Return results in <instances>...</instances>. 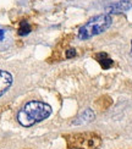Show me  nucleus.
Here are the masks:
<instances>
[{
  "label": "nucleus",
  "instance_id": "1",
  "mask_svg": "<svg viewBox=\"0 0 132 149\" xmlns=\"http://www.w3.org/2000/svg\"><path fill=\"white\" fill-rule=\"evenodd\" d=\"M52 114V107L41 100L26 103L17 113V122L23 127H31L34 123L48 119Z\"/></svg>",
  "mask_w": 132,
  "mask_h": 149
},
{
  "label": "nucleus",
  "instance_id": "2",
  "mask_svg": "<svg viewBox=\"0 0 132 149\" xmlns=\"http://www.w3.org/2000/svg\"><path fill=\"white\" fill-rule=\"evenodd\" d=\"M112 18L109 14H100L97 16H93L88 20L82 27L78 29L77 37L81 40L89 39L94 36H98L100 33L105 32L111 26Z\"/></svg>",
  "mask_w": 132,
  "mask_h": 149
},
{
  "label": "nucleus",
  "instance_id": "3",
  "mask_svg": "<svg viewBox=\"0 0 132 149\" xmlns=\"http://www.w3.org/2000/svg\"><path fill=\"white\" fill-rule=\"evenodd\" d=\"M65 141L68 149H97L102 143L100 137L93 132L70 133L65 136Z\"/></svg>",
  "mask_w": 132,
  "mask_h": 149
},
{
  "label": "nucleus",
  "instance_id": "4",
  "mask_svg": "<svg viewBox=\"0 0 132 149\" xmlns=\"http://www.w3.org/2000/svg\"><path fill=\"white\" fill-rule=\"evenodd\" d=\"M132 8V0H115L105 8L108 14H121Z\"/></svg>",
  "mask_w": 132,
  "mask_h": 149
},
{
  "label": "nucleus",
  "instance_id": "5",
  "mask_svg": "<svg viewBox=\"0 0 132 149\" xmlns=\"http://www.w3.org/2000/svg\"><path fill=\"white\" fill-rule=\"evenodd\" d=\"M12 82H14L12 74L9 71L0 70V98L10 89V87L12 86Z\"/></svg>",
  "mask_w": 132,
  "mask_h": 149
},
{
  "label": "nucleus",
  "instance_id": "6",
  "mask_svg": "<svg viewBox=\"0 0 132 149\" xmlns=\"http://www.w3.org/2000/svg\"><path fill=\"white\" fill-rule=\"evenodd\" d=\"M94 116H96V115H94L93 110L87 109V110L83 111L82 114H80V116L73 121V125H83V123L91 122V121L94 120Z\"/></svg>",
  "mask_w": 132,
  "mask_h": 149
},
{
  "label": "nucleus",
  "instance_id": "7",
  "mask_svg": "<svg viewBox=\"0 0 132 149\" xmlns=\"http://www.w3.org/2000/svg\"><path fill=\"white\" fill-rule=\"evenodd\" d=\"M94 58L97 59V61L100 64V66H102L104 70L110 69V67L112 66V64H114V61L108 56V54L106 53H98V54L94 55Z\"/></svg>",
  "mask_w": 132,
  "mask_h": 149
},
{
  "label": "nucleus",
  "instance_id": "8",
  "mask_svg": "<svg viewBox=\"0 0 132 149\" xmlns=\"http://www.w3.org/2000/svg\"><path fill=\"white\" fill-rule=\"evenodd\" d=\"M17 33H18V36H21V37L27 36V34L31 33V26L28 24L27 21H21L20 22V27H18V32Z\"/></svg>",
  "mask_w": 132,
  "mask_h": 149
},
{
  "label": "nucleus",
  "instance_id": "9",
  "mask_svg": "<svg viewBox=\"0 0 132 149\" xmlns=\"http://www.w3.org/2000/svg\"><path fill=\"white\" fill-rule=\"evenodd\" d=\"M77 55V52H76V49H73V48H70V49H67L66 53H65V56L66 59H72L75 58Z\"/></svg>",
  "mask_w": 132,
  "mask_h": 149
},
{
  "label": "nucleus",
  "instance_id": "10",
  "mask_svg": "<svg viewBox=\"0 0 132 149\" xmlns=\"http://www.w3.org/2000/svg\"><path fill=\"white\" fill-rule=\"evenodd\" d=\"M4 34H5V32H4L1 28H0V40H3V39H4Z\"/></svg>",
  "mask_w": 132,
  "mask_h": 149
},
{
  "label": "nucleus",
  "instance_id": "11",
  "mask_svg": "<svg viewBox=\"0 0 132 149\" xmlns=\"http://www.w3.org/2000/svg\"><path fill=\"white\" fill-rule=\"evenodd\" d=\"M131 48H132V42H131Z\"/></svg>",
  "mask_w": 132,
  "mask_h": 149
}]
</instances>
